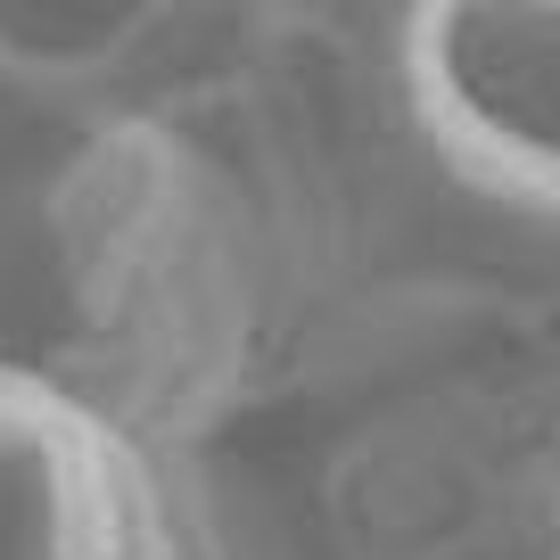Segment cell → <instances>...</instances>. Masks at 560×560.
Masks as SVG:
<instances>
[{"instance_id":"obj_1","label":"cell","mask_w":560,"mask_h":560,"mask_svg":"<svg viewBox=\"0 0 560 560\" xmlns=\"http://www.w3.org/2000/svg\"><path fill=\"white\" fill-rule=\"evenodd\" d=\"M280 9L240 67L67 132L0 223V363L207 462L387 347L380 174Z\"/></svg>"},{"instance_id":"obj_2","label":"cell","mask_w":560,"mask_h":560,"mask_svg":"<svg viewBox=\"0 0 560 560\" xmlns=\"http://www.w3.org/2000/svg\"><path fill=\"white\" fill-rule=\"evenodd\" d=\"M330 560H560V347L396 371L322 445Z\"/></svg>"},{"instance_id":"obj_3","label":"cell","mask_w":560,"mask_h":560,"mask_svg":"<svg viewBox=\"0 0 560 560\" xmlns=\"http://www.w3.org/2000/svg\"><path fill=\"white\" fill-rule=\"evenodd\" d=\"M0 560H256L207 462L0 363Z\"/></svg>"},{"instance_id":"obj_4","label":"cell","mask_w":560,"mask_h":560,"mask_svg":"<svg viewBox=\"0 0 560 560\" xmlns=\"http://www.w3.org/2000/svg\"><path fill=\"white\" fill-rule=\"evenodd\" d=\"M380 50L420 158L560 231V0H420Z\"/></svg>"},{"instance_id":"obj_5","label":"cell","mask_w":560,"mask_h":560,"mask_svg":"<svg viewBox=\"0 0 560 560\" xmlns=\"http://www.w3.org/2000/svg\"><path fill=\"white\" fill-rule=\"evenodd\" d=\"M280 9L190 0H0V91L67 116L74 132L240 67Z\"/></svg>"}]
</instances>
